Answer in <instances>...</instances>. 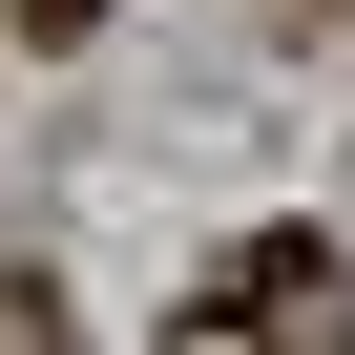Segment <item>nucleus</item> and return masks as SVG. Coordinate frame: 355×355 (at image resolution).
I'll return each instance as SVG.
<instances>
[{"label":"nucleus","instance_id":"obj_1","mask_svg":"<svg viewBox=\"0 0 355 355\" xmlns=\"http://www.w3.org/2000/svg\"><path fill=\"white\" fill-rule=\"evenodd\" d=\"M313 272H334V251H313V230H251V251H230V272H189V355H272V313H293V293H313Z\"/></svg>","mask_w":355,"mask_h":355},{"label":"nucleus","instance_id":"obj_2","mask_svg":"<svg viewBox=\"0 0 355 355\" xmlns=\"http://www.w3.org/2000/svg\"><path fill=\"white\" fill-rule=\"evenodd\" d=\"M0 355H63V293H21V272H0Z\"/></svg>","mask_w":355,"mask_h":355},{"label":"nucleus","instance_id":"obj_3","mask_svg":"<svg viewBox=\"0 0 355 355\" xmlns=\"http://www.w3.org/2000/svg\"><path fill=\"white\" fill-rule=\"evenodd\" d=\"M0 21H42V42H84V21H105V0H0Z\"/></svg>","mask_w":355,"mask_h":355}]
</instances>
